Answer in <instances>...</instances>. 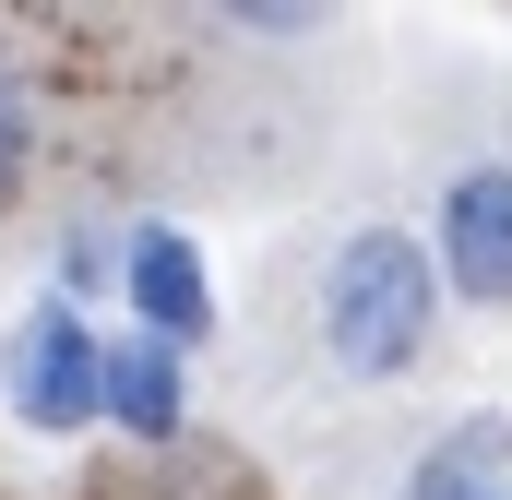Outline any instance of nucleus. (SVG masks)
Listing matches in <instances>:
<instances>
[{"instance_id": "nucleus-1", "label": "nucleus", "mask_w": 512, "mask_h": 500, "mask_svg": "<svg viewBox=\"0 0 512 500\" xmlns=\"http://www.w3.org/2000/svg\"><path fill=\"white\" fill-rule=\"evenodd\" d=\"M441 334V274H429V239L405 227H358L322 274V346L346 381H405Z\"/></svg>"}, {"instance_id": "nucleus-2", "label": "nucleus", "mask_w": 512, "mask_h": 500, "mask_svg": "<svg viewBox=\"0 0 512 500\" xmlns=\"http://www.w3.org/2000/svg\"><path fill=\"white\" fill-rule=\"evenodd\" d=\"M96 322L72 310V298H36L24 322H12V346H0V405L36 429V441H72V429H96Z\"/></svg>"}, {"instance_id": "nucleus-3", "label": "nucleus", "mask_w": 512, "mask_h": 500, "mask_svg": "<svg viewBox=\"0 0 512 500\" xmlns=\"http://www.w3.org/2000/svg\"><path fill=\"white\" fill-rule=\"evenodd\" d=\"M441 298L465 310H512V167H465L441 191V239H429Z\"/></svg>"}, {"instance_id": "nucleus-4", "label": "nucleus", "mask_w": 512, "mask_h": 500, "mask_svg": "<svg viewBox=\"0 0 512 500\" xmlns=\"http://www.w3.org/2000/svg\"><path fill=\"white\" fill-rule=\"evenodd\" d=\"M120 298H131V334L155 346H203L215 334V274L179 227H131L120 239Z\"/></svg>"}, {"instance_id": "nucleus-5", "label": "nucleus", "mask_w": 512, "mask_h": 500, "mask_svg": "<svg viewBox=\"0 0 512 500\" xmlns=\"http://www.w3.org/2000/svg\"><path fill=\"white\" fill-rule=\"evenodd\" d=\"M96 417L120 441H143V453H179V429H191V358L155 346V334H120L96 358Z\"/></svg>"}, {"instance_id": "nucleus-6", "label": "nucleus", "mask_w": 512, "mask_h": 500, "mask_svg": "<svg viewBox=\"0 0 512 500\" xmlns=\"http://www.w3.org/2000/svg\"><path fill=\"white\" fill-rule=\"evenodd\" d=\"M405 500H512V417H465L417 453Z\"/></svg>"}, {"instance_id": "nucleus-7", "label": "nucleus", "mask_w": 512, "mask_h": 500, "mask_svg": "<svg viewBox=\"0 0 512 500\" xmlns=\"http://www.w3.org/2000/svg\"><path fill=\"white\" fill-rule=\"evenodd\" d=\"M24 167H36V96H24V72L0 60V203L24 191Z\"/></svg>"}, {"instance_id": "nucleus-8", "label": "nucleus", "mask_w": 512, "mask_h": 500, "mask_svg": "<svg viewBox=\"0 0 512 500\" xmlns=\"http://www.w3.org/2000/svg\"><path fill=\"white\" fill-rule=\"evenodd\" d=\"M227 24H239V36H310L322 12H310V0H227Z\"/></svg>"}]
</instances>
